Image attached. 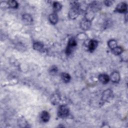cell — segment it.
<instances>
[{
  "mask_svg": "<svg viewBox=\"0 0 128 128\" xmlns=\"http://www.w3.org/2000/svg\"><path fill=\"white\" fill-rule=\"evenodd\" d=\"M68 114L69 110L66 106L62 105L59 107L58 111V115L60 118H66L68 115Z\"/></svg>",
  "mask_w": 128,
  "mask_h": 128,
  "instance_id": "3",
  "label": "cell"
},
{
  "mask_svg": "<svg viewBox=\"0 0 128 128\" xmlns=\"http://www.w3.org/2000/svg\"><path fill=\"white\" fill-rule=\"evenodd\" d=\"M127 8V4L126 2H122L118 4V5L116 8V12L120 13H124L126 12Z\"/></svg>",
  "mask_w": 128,
  "mask_h": 128,
  "instance_id": "5",
  "label": "cell"
},
{
  "mask_svg": "<svg viewBox=\"0 0 128 128\" xmlns=\"http://www.w3.org/2000/svg\"><path fill=\"white\" fill-rule=\"evenodd\" d=\"M98 44V42L97 40H91L89 42L88 44V50L90 52H94L96 48L97 47Z\"/></svg>",
  "mask_w": 128,
  "mask_h": 128,
  "instance_id": "7",
  "label": "cell"
},
{
  "mask_svg": "<svg viewBox=\"0 0 128 128\" xmlns=\"http://www.w3.org/2000/svg\"><path fill=\"white\" fill-rule=\"evenodd\" d=\"M8 5L12 8H16L18 7V3L16 1V0H9L8 2Z\"/></svg>",
  "mask_w": 128,
  "mask_h": 128,
  "instance_id": "18",
  "label": "cell"
},
{
  "mask_svg": "<svg viewBox=\"0 0 128 128\" xmlns=\"http://www.w3.org/2000/svg\"><path fill=\"white\" fill-rule=\"evenodd\" d=\"M76 46V42L74 38H71L69 39L67 46L66 48V53L67 55H70L72 54L73 50Z\"/></svg>",
  "mask_w": 128,
  "mask_h": 128,
  "instance_id": "2",
  "label": "cell"
},
{
  "mask_svg": "<svg viewBox=\"0 0 128 128\" xmlns=\"http://www.w3.org/2000/svg\"><path fill=\"white\" fill-rule=\"evenodd\" d=\"M33 48L34 50L38 51L42 50L44 48V44L41 42H35L33 44Z\"/></svg>",
  "mask_w": 128,
  "mask_h": 128,
  "instance_id": "13",
  "label": "cell"
},
{
  "mask_svg": "<svg viewBox=\"0 0 128 128\" xmlns=\"http://www.w3.org/2000/svg\"><path fill=\"white\" fill-rule=\"evenodd\" d=\"M22 20L24 22L27 24H30L32 23L33 19L32 16L28 14L22 15Z\"/></svg>",
  "mask_w": 128,
  "mask_h": 128,
  "instance_id": "9",
  "label": "cell"
},
{
  "mask_svg": "<svg viewBox=\"0 0 128 128\" xmlns=\"http://www.w3.org/2000/svg\"><path fill=\"white\" fill-rule=\"evenodd\" d=\"M90 25H91V21L85 18L82 20L80 24V26L81 28L84 30H88L90 28Z\"/></svg>",
  "mask_w": 128,
  "mask_h": 128,
  "instance_id": "6",
  "label": "cell"
},
{
  "mask_svg": "<svg viewBox=\"0 0 128 128\" xmlns=\"http://www.w3.org/2000/svg\"><path fill=\"white\" fill-rule=\"evenodd\" d=\"M112 50V52L115 55H119V54H121L123 52L122 48V47L118 46Z\"/></svg>",
  "mask_w": 128,
  "mask_h": 128,
  "instance_id": "16",
  "label": "cell"
},
{
  "mask_svg": "<svg viewBox=\"0 0 128 128\" xmlns=\"http://www.w3.org/2000/svg\"><path fill=\"white\" fill-rule=\"evenodd\" d=\"M80 4L77 2H72L71 4V9L68 12V16L71 19L76 18L79 14Z\"/></svg>",
  "mask_w": 128,
  "mask_h": 128,
  "instance_id": "1",
  "label": "cell"
},
{
  "mask_svg": "<svg viewBox=\"0 0 128 128\" xmlns=\"http://www.w3.org/2000/svg\"><path fill=\"white\" fill-rule=\"evenodd\" d=\"M52 6H53V10L54 12H57L60 11L62 7V4L59 3L58 2H54L52 4Z\"/></svg>",
  "mask_w": 128,
  "mask_h": 128,
  "instance_id": "15",
  "label": "cell"
},
{
  "mask_svg": "<svg viewBox=\"0 0 128 128\" xmlns=\"http://www.w3.org/2000/svg\"><path fill=\"white\" fill-rule=\"evenodd\" d=\"M108 47L112 50L117 46L116 42L114 40H108Z\"/></svg>",
  "mask_w": 128,
  "mask_h": 128,
  "instance_id": "17",
  "label": "cell"
},
{
  "mask_svg": "<svg viewBox=\"0 0 128 128\" xmlns=\"http://www.w3.org/2000/svg\"><path fill=\"white\" fill-rule=\"evenodd\" d=\"M58 72V68L56 66H52V68L50 69V72L52 74H56Z\"/></svg>",
  "mask_w": 128,
  "mask_h": 128,
  "instance_id": "19",
  "label": "cell"
},
{
  "mask_svg": "<svg viewBox=\"0 0 128 128\" xmlns=\"http://www.w3.org/2000/svg\"><path fill=\"white\" fill-rule=\"evenodd\" d=\"M61 78L62 80L66 83L68 82L71 78L70 75L68 74L66 72H63L61 74Z\"/></svg>",
  "mask_w": 128,
  "mask_h": 128,
  "instance_id": "14",
  "label": "cell"
},
{
  "mask_svg": "<svg viewBox=\"0 0 128 128\" xmlns=\"http://www.w3.org/2000/svg\"><path fill=\"white\" fill-rule=\"evenodd\" d=\"M105 4L108 6H110V5L112 4V2L111 1H109V0H106L104 2Z\"/></svg>",
  "mask_w": 128,
  "mask_h": 128,
  "instance_id": "20",
  "label": "cell"
},
{
  "mask_svg": "<svg viewBox=\"0 0 128 128\" xmlns=\"http://www.w3.org/2000/svg\"><path fill=\"white\" fill-rule=\"evenodd\" d=\"M48 20L50 22L53 24H55L58 21V16L56 13H52L49 15Z\"/></svg>",
  "mask_w": 128,
  "mask_h": 128,
  "instance_id": "12",
  "label": "cell"
},
{
  "mask_svg": "<svg viewBox=\"0 0 128 128\" xmlns=\"http://www.w3.org/2000/svg\"><path fill=\"white\" fill-rule=\"evenodd\" d=\"M98 80L103 84H107L110 80V77L106 74H101L98 76Z\"/></svg>",
  "mask_w": 128,
  "mask_h": 128,
  "instance_id": "10",
  "label": "cell"
},
{
  "mask_svg": "<svg viewBox=\"0 0 128 128\" xmlns=\"http://www.w3.org/2000/svg\"><path fill=\"white\" fill-rule=\"evenodd\" d=\"M110 79L113 82L118 83L120 80V74L118 72H114L111 74Z\"/></svg>",
  "mask_w": 128,
  "mask_h": 128,
  "instance_id": "8",
  "label": "cell"
},
{
  "mask_svg": "<svg viewBox=\"0 0 128 128\" xmlns=\"http://www.w3.org/2000/svg\"><path fill=\"white\" fill-rule=\"evenodd\" d=\"M112 92L110 90H106L102 94V100L104 101L108 102L112 98Z\"/></svg>",
  "mask_w": 128,
  "mask_h": 128,
  "instance_id": "4",
  "label": "cell"
},
{
  "mask_svg": "<svg viewBox=\"0 0 128 128\" xmlns=\"http://www.w3.org/2000/svg\"><path fill=\"white\" fill-rule=\"evenodd\" d=\"M40 118L44 122H48L50 118V115L49 113L46 110L42 111L40 114Z\"/></svg>",
  "mask_w": 128,
  "mask_h": 128,
  "instance_id": "11",
  "label": "cell"
}]
</instances>
